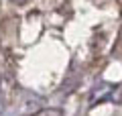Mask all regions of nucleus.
Here are the masks:
<instances>
[{"label":"nucleus","mask_w":122,"mask_h":116,"mask_svg":"<svg viewBox=\"0 0 122 116\" xmlns=\"http://www.w3.org/2000/svg\"><path fill=\"white\" fill-rule=\"evenodd\" d=\"M12 2H16V4H22V2H25V0H12Z\"/></svg>","instance_id":"obj_1"}]
</instances>
